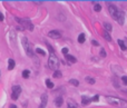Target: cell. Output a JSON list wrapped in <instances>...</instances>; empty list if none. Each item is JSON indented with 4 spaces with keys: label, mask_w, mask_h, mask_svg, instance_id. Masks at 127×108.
Wrapping results in <instances>:
<instances>
[{
    "label": "cell",
    "mask_w": 127,
    "mask_h": 108,
    "mask_svg": "<svg viewBox=\"0 0 127 108\" xmlns=\"http://www.w3.org/2000/svg\"><path fill=\"white\" fill-rule=\"evenodd\" d=\"M39 108H46V106H45V105H42V104H41V105L39 106Z\"/></svg>",
    "instance_id": "34"
},
{
    "label": "cell",
    "mask_w": 127,
    "mask_h": 108,
    "mask_svg": "<svg viewBox=\"0 0 127 108\" xmlns=\"http://www.w3.org/2000/svg\"><path fill=\"white\" fill-rule=\"evenodd\" d=\"M125 45H126V48H127V39L125 40Z\"/></svg>",
    "instance_id": "36"
},
{
    "label": "cell",
    "mask_w": 127,
    "mask_h": 108,
    "mask_svg": "<svg viewBox=\"0 0 127 108\" xmlns=\"http://www.w3.org/2000/svg\"><path fill=\"white\" fill-rule=\"evenodd\" d=\"M104 28H105V31H107V32H110L113 30V26L109 22H104Z\"/></svg>",
    "instance_id": "11"
},
{
    "label": "cell",
    "mask_w": 127,
    "mask_h": 108,
    "mask_svg": "<svg viewBox=\"0 0 127 108\" xmlns=\"http://www.w3.org/2000/svg\"><path fill=\"white\" fill-rule=\"evenodd\" d=\"M36 51H37V53L39 54V55H42V56H45V55H46V53H45V50H42L41 48H37V49H36Z\"/></svg>",
    "instance_id": "24"
},
{
    "label": "cell",
    "mask_w": 127,
    "mask_h": 108,
    "mask_svg": "<svg viewBox=\"0 0 127 108\" xmlns=\"http://www.w3.org/2000/svg\"><path fill=\"white\" fill-rule=\"evenodd\" d=\"M115 20L118 21L119 25H124V21H125V14L123 11H119L117 17L115 18Z\"/></svg>",
    "instance_id": "8"
},
{
    "label": "cell",
    "mask_w": 127,
    "mask_h": 108,
    "mask_svg": "<svg viewBox=\"0 0 127 108\" xmlns=\"http://www.w3.org/2000/svg\"><path fill=\"white\" fill-rule=\"evenodd\" d=\"M66 59L69 62H71V64H75V62H77V59H76L74 56H71V55H67L66 56Z\"/></svg>",
    "instance_id": "13"
},
{
    "label": "cell",
    "mask_w": 127,
    "mask_h": 108,
    "mask_svg": "<svg viewBox=\"0 0 127 108\" xmlns=\"http://www.w3.org/2000/svg\"><path fill=\"white\" fill-rule=\"evenodd\" d=\"M106 55H107V54H106V51H105V49H101L100 50V56H101V57H103V58H105V57H106Z\"/></svg>",
    "instance_id": "26"
},
{
    "label": "cell",
    "mask_w": 127,
    "mask_h": 108,
    "mask_svg": "<svg viewBox=\"0 0 127 108\" xmlns=\"http://www.w3.org/2000/svg\"><path fill=\"white\" fill-rule=\"evenodd\" d=\"M85 80H86L87 82H89L90 85H94V84H95V79L90 78V77H86V78H85Z\"/></svg>",
    "instance_id": "23"
},
{
    "label": "cell",
    "mask_w": 127,
    "mask_h": 108,
    "mask_svg": "<svg viewBox=\"0 0 127 108\" xmlns=\"http://www.w3.org/2000/svg\"><path fill=\"white\" fill-rule=\"evenodd\" d=\"M63 104H64V99H63V97H57L55 99V105L57 106V107H61L63 106Z\"/></svg>",
    "instance_id": "9"
},
{
    "label": "cell",
    "mask_w": 127,
    "mask_h": 108,
    "mask_svg": "<svg viewBox=\"0 0 127 108\" xmlns=\"http://www.w3.org/2000/svg\"><path fill=\"white\" fill-rule=\"evenodd\" d=\"M3 20V16H2V14L0 12V21H2Z\"/></svg>",
    "instance_id": "33"
},
{
    "label": "cell",
    "mask_w": 127,
    "mask_h": 108,
    "mask_svg": "<svg viewBox=\"0 0 127 108\" xmlns=\"http://www.w3.org/2000/svg\"><path fill=\"white\" fill-rule=\"evenodd\" d=\"M108 10H109V14L112 15V17L114 19L117 17V15H118V12H119V10L117 9V7L115 5H108Z\"/></svg>",
    "instance_id": "6"
},
{
    "label": "cell",
    "mask_w": 127,
    "mask_h": 108,
    "mask_svg": "<svg viewBox=\"0 0 127 108\" xmlns=\"http://www.w3.org/2000/svg\"><path fill=\"white\" fill-rule=\"evenodd\" d=\"M10 108H17V106L16 105H10Z\"/></svg>",
    "instance_id": "35"
},
{
    "label": "cell",
    "mask_w": 127,
    "mask_h": 108,
    "mask_svg": "<svg viewBox=\"0 0 127 108\" xmlns=\"http://www.w3.org/2000/svg\"><path fill=\"white\" fill-rule=\"evenodd\" d=\"M21 94V87L19 85H16L12 87V93H11V99L17 100L19 98V95Z\"/></svg>",
    "instance_id": "5"
},
{
    "label": "cell",
    "mask_w": 127,
    "mask_h": 108,
    "mask_svg": "<svg viewBox=\"0 0 127 108\" xmlns=\"http://www.w3.org/2000/svg\"><path fill=\"white\" fill-rule=\"evenodd\" d=\"M94 9H95V11H100V10H101V6L99 5V3H96L95 7H94Z\"/></svg>",
    "instance_id": "25"
},
{
    "label": "cell",
    "mask_w": 127,
    "mask_h": 108,
    "mask_svg": "<svg viewBox=\"0 0 127 108\" xmlns=\"http://www.w3.org/2000/svg\"><path fill=\"white\" fill-rule=\"evenodd\" d=\"M54 77H55V78H59V77H61V71L60 70H55V71H54Z\"/></svg>",
    "instance_id": "22"
},
{
    "label": "cell",
    "mask_w": 127,
    "mask_h": 108,
    "mask_svg": "<svg viewBox=\"0 0 127 108\" xmlns=\"http://www.w3.org/2000/svg\"><path fill=\"white\" fill-rule=\"evenodd\" d=\"M84 41H85V35H84V34H80V35L78 36V42L84 44Z\"/></svg>",
    "instance_id": "19"
},
{
    "label": "cell",
    "mask_w": 127,
    "mask_h": 108,
    "mask_svg": "<svg viewBox=\"0 0 127 108\" xmlns=\"http://www.w3.org/2000/svg\"><path fill=\"white\" fill-rule=\"evenodd\" d=\"M21 42H22V46H23V48H25V51H26V54L28 56H30V57H35L34 56V51H32V49H31V45L29 44V41H28V39L26 38V37H23L22 38V40H21Z\"/></svg>",
    "instance_id": "3"
},
{
    "label": "cell",
    "mask_w": 127,
    "mask_h": 108,
    "mask_svg": "<svg viewBox=\"0 0 127 108\" xmlns=\"http://www.w3.org/2000/svg\"><path fill=\"white\" fill-rule=\"evenodd\" d=\"M92 44L94 45V46H98V45H99V44H98V42H97L96 40H92Z\"/></svg>",
    "instance_id": "31"
},
{
    "label": "cell",
    "mask_w": 127,
    "mask_h": 108,
    "mask_svg": "<svg viewBox=\"0 0 127 108\" xmlns=\"http://www.w3.org/2000/svg\"><path fill=\"white\" fill-rule=\"evenodd\" d=\"M117 42H118V45H119V47H120V49H121V50H127L126 45H125V41H124V40H121V39H118V40H117Z\"/></svg>",
    "instance_id": "14"
},
{
    "label": "cell",
    "mask_w": 127,
    "mask_h": 108,
    "mask_svg": "<svg viewBox=\"0 0 127 108\" xmlns=\"http://www.w3.org/2000/svg\"><path fill=\"white\" fill-rule=\"evenodd\" d=\"M46 86H47V88H49V89L54 88V84H52V81L50 79H47L46 80Z\"/></svg>",
    "instance_id": "18"
},
{
    "label": "cell",
    "mask_w": 127,
    "mask_h": 108,
    "mask_svg": "<svg viewBox=\"0 0 127 108\" xmlns=\"http://www.w3.org/2000/svg\"><path fill=\"white\" fill-rule=\"evenodd\" d=\"M68 108H77V104L72 99H69L68 100Z\"/></svg>",
    "instance_id": "15"
},
{
    "label": "cell",
    "mask_w": 127,
    "mask_h": 108,
    "mask_svg": "<svg viewBox=\"0 0 127 108\" xmlns=\"http://www.w3.org/2000/svg\"><path fill=\"white\" fill-rule=\"evenodd\" d=\"M48 66H49L50 69H55L57 70L58 66H59V59L57 58V56L54 54H50L49 59H48Z\"/></svg>",
    "instance_id": "2"
},
{
    "label": "cell",
    "mask_w": 127,
    "mask_h": 108,
    "mask_svg": "<svg viewBox=\"0 0 127 108\" xmlns=\"http://www.w3.org/2000/svg\"><path fill=\"white\" fill-rule=\"evenodd\" d=\"M92 101H98L99 96H97V95H96V96H94V97H92Z\"/></svg>",
    "instance_id": "29"
},
{
    "label": "cell",
    "mask_w": 127,
    "mask_h": 108,
    "mask_svg": "<svg viewBox=\"0 0 127 108\" xmlns=\"http://www.w3.org/2000/svg\"><path fill=\"white\" fill-rule=\"evenodd\" d=\"M106 100L108 104L120 108H127V100L118 98V97H112V96H106Z\"/></svg>",
    "instance_id": "1"
},
{
    "label": "cell",
    "mask_w": 127,
    "mask_h": 108,
    "mask_svg": "<svg viewBox=\"0 0 127 108\" xmlns=\"http://www.w3.org/2000/svg\"><path fill=\"white\" fill-rule=\"evenodd\" d=\"M121 80H123V82L125 85H127V76H123L121 77Z\"/></svg>",
    "instance_id": "28"
},
{
    "label": "cell",
    "mask_w": 127,
    "mask_h": 108,
    "mask_svg": "<svg viewBox=\"0 0 127 108\" xmlns=\"http://www.w3.org/2000/svg\"><path fill=\"white\" fill-rule=\"evenodd\" d=\"M8 64H9V66H8V69L9 70H12L14 68V59H9L8 60Z\"/></svg>",
    "instance_id": "16"
},
{
    "label": "cell",
    "mask_w": 127,
    "mask_h": 108,
    "mask_svg": "<svg viewBox=\"0 0 127 108\" xmlns=\"http://www.w3.org/2000/svg\"><path fill=\"white\" fill-rule=\"evenodd\" d=\"M47 47H48V49H49V51H50V54H54L55 51H54V48H52L51 46H50L49 44H47Z\"/></svg>",
    "instance_id": "27"
},
{
    "label": "cell",
    "mask_w": 127,
    "mask_h": 108,
    "mask_svg": "<svg viewBox=\"0 0 127 108\" xmlns=\"http://www.w3.org/2000/svg\"><path fill=\"white\" fill-rule=\"evenodd\" d=\"M103 36H104V38L106 39L107 41H110V40H112V37H110L109 32H107V31H104V34H103Z\"/></svg>",
    "instance_id": "17"
},
{
    "label": "cell",
    "mask_w": 127,
    "mask_h": 108,
    "mask_svg": "<svg viewBox=\"0 0 127 108\" xmlns=\"http://www.w3.org/2000/svg\"><path fill=\"white\" fill-rule=\"evenodd\" d=\"M29 76H30V71L29 70H23L22 71V77L23 78H29Z\"/></svg>",
    "instance_id": "21"
},
{
    "label": "cell",
    "mask_w": 127,
    "mask_h": 108,
    "mask_svg": "<svg viewBox=\"0 0 127 108\" xmlns=\"http://www.w3.org/2000/svg\"><path fill=\"white\" fill-rule=\"evenodd\" d=\"M90 101H92V98H88V97H86V96H83V98H81V102H83V105L84 106L90 104Z\"/></svg>",
    "instance_id": "10"
},
{
    "label": "cell",
    "mask_w": 127,
    "mask_h": 108,
    "mask_svg": "<svg viewBox=\"0 0 127 108\" xmlns=\"http://www.w3.org/2000/svg\"><path fill=\"white\" fill-rule=\"evenodd\" d=\"M69 84H70V85H72V86H75V87H77V86L79 85V81H78V80H76V79H70Z\"/></svg>",
    "instance_id": "20"
},
{
    "label": "cell",
    "mask_w": 127,
    "mask_h": 108,
    "mask_svg": "<svg viewBox=\"0 0 127 108\" xmlns=\"http://www.w3.org/2000/svg\"><path fill=\"white\" fill-rule=\"evenodd\" d=\"M48 36L50 38H54V39H58L61 37V32L59 30H51V31L48 32Z\"/></svg>",
    "instance_id": "7"
},
{
    "label": "cell",
    "mask_w": 127,
    "mask_h": 108,
    "mask_svg": "<svg viewBox=\"0 0 127 108\" xmlns=\"http://www.w3.org/2000/svg\"><path fill=\"white\" fill-rule=\"evenodd\" d=\"M34 3H37V5H41L42 3V1H32Z\"/></svg>",
    "instance_id": "32"
},
{
    "label": "cell",
    "mask_w": 127,
    "mask_h": 108,
    "mask_svg": "<svg viewBox=\"0 0 127 108\" xmlns=\"http://www.w3.org/2000/svg\"><path fill=\"white\" fill-rule=\"evenodd\" d=\"M16 21H18V22L20 23V25H22L26 29L28 30H34V25H32L31 22H30V20L29 19H23V18H16Z\"/></svg>",
    "instance_id": "4"
},
{
    "label": "cell",
    "mask_w": 127,
    "mask_h": 108,
    "mask_svg": "<svg viewBox=\"0 0 127 108\" xmlns=\"http://www.w3.org/2000/svg\"><path fill=\"white\" fill-rule=\"evenodd\" d=\"M63 53L65 54V55H68V48H66V47H65V48H63Z\"/></svg>",
    "instance_id": "30"
},
{
    "label": "cell",
    "mask_w": 127,
    "mask_h": 108,
    "mask_svg": "<svg viewBox=\"0 0 127 108\" xmlns=\"http://www.w3.org/2000/svg\"><path fill=\"white\" fill-rule=\"evenodd\" d=\"M47 101H48V95L47 94H42V96H41V104L47 106Z\"/></svg>",
    "instance_id": "12"
}]
</instances>
